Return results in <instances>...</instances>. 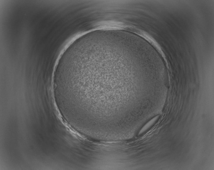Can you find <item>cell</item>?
Returning <instances> with one entry per match:
<instances>
[{"instance_id":"1","label":"cell","mask_w":214,"mask_h":170,"mask_svg":"<svg viewBox=\"0 0 214 170\" xmlns=\"http://www.w3.org/2000/svg\"><path fill=\"white\" fill-rule=\"evenodd\" d=\"M158 119V117H154V118L153 119L150 121L148 122L146 124V125L144 126L143 127L142 129L139 134H141L143 132H145L148 129H149L150 128H151L152 126L154 125V124L155 123Z\"/></svg>"}]
</instances>
